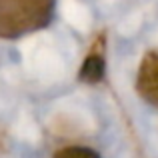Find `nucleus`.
Returning <instances> with one entry per match:
<instances>
[{
	"mask_svg": "<svg viewBox=\"0 0 158 158\" xmlns=\"http://www.w3.org/2000/svg\"><path fill=\"white\" fill-rule=\"evenodd\" d=\"M106 74V60H104V36L94 42L92 50L88 52V56L84 58L80 66L78 78L86 84H98L100 80H104Z\"/></svg>",
	"mask_w": 158,
	"mask_h": 158,
	"instance_id": "nucleus-3",
	"label": "nucleus"
},
{
	"mask_svg": "<svg viewBox=\"0 0 158 158\" xmlns=\"http://www.w3.org/2000/svg\"><path fill=\"white\" fill-rule=\"evenodd\" d=\"M136 92L148 102L158 106V48L144 54L136 72Z\"/></svg>",
	"mask_w": 158,
	"mask_h": 158,
	"instance_id": "nucleus-2",
	"label": "nucleus"
},
{
	"mask_svg": "<svg viewBox=\"0 0 158 158\" xmlns=\"http://www.w3.org/2000/svg\"><path fill=\"white\" fill-rule=\"evenodd\" d=\"M56 0H0V38H20L50 24Z\"/></svg>",
	"mask_w": 158,
	"mask_h": 158,
	"instance_id": "nucleus-1",
	"label": "nucleus"
},
{
	"mask_svg": "<svg viewBox=\"0 0 158 158\" xmlns=\"http://www.w3.org/2000/svg\"><path fill=\"white\" fill-rule=\"evenodd\" d=\"M54 158H100V156H98V152L86 146H66L62 150H58Z\"/></svg>",
	"mask_w": 158,
	"mask_h": 158,
	"instance_id": "nucleus-4",
	"label": "nucleus"
}]
</instances>
